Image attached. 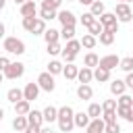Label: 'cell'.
<instances>
[{
  "mask_svg": "<svg viewBox=\"0 0 133 133\" xmlns=\"http://www.w3.org/2000/svg\"><path fill=\"white\" fill-rule=\"evenodd\" d=\"M42 131V127H37V125H27V129H25V133H39Z\"/></svg>",
  "mask_w": 133,
  "mask_h": 133,
  "instance_id": "47",
  "label": "cell"
},
{
  "mask_svg": "<svg viewBox=\"0 0 133 133\" xmlns=\"http://www.w3.org/2000/svg\"><path fill=\"white\" fill-rule=\"evenodd\" d=\"M58 17V12L54 10V8H44L42 6V10H39V19H44V21H52V19H56Z\"/></svg>",
  "mask_w": 133,
  "mask_h": 133,
  "instance_id": "31",
  "label": "cell"
},
{
  "mask_svg": "<svg viewBox=\"0 0 133 133\" xmlns=\"http://www.w3.org/2000/svg\"><path fill=\"white\" fill-rule=\"evenodd\" d=\"M15 133H25V131H15Z\"/></svg>",
  "mask_w": 133,
  "mask_h": 133,
  "instance_id": "57",
  "label": "cell"
},
{
  "mask_svg": "<svg viewBox=\"0 0 133 133\" xmlns=\"http://www.w3.org/2000/svg\"><path fill=\"white\" fill-rule=\"evenodd\" d=\"M60 37H62L64 42H69V39H75V27L62 25V29H60Z\"/></svg>",
  "mask_w": 133,
  "mask_h": 133,
  "instance_id": "32",
  "label": "cell"
},
{
  "mask_svg": "<svg viewBox=\"0 0 133 133\" xmlns=\"http://www.w3.org/2000/svg\"><path fill=\"white\" fill-rule=\"evenodd\" d=\"M33 2H42V0H33Z\"/></svg>",
  "mask_w": 133,
  "mask_h": 133,
  "instance_id": "59",
  "label": "cell"
},
{
  "mask_svg": "<svg viewBox=\"0 0 133 133\" xmlns=\"http://www.w3.org/2000/svg\"><path fill=\"white\" fill-rule=\"evenodd\" d=\"M60 4H62V0H42V6H44V8H54V10H58Z\"/></svg>",
  "mask_w": 133,
  "mask_h": 133,
  "instance_id": "40",
  "label": "cell"
},
{
  "mask_svg": "<svg viewBox=\"0 0 133 133\" xmlns=\"http://www.w3.org/2000/svg\"><path fill=\"white\" fill-rule=\"evenodd\" d=\"M6 100H8L10 104L21 102V100H23V89H19V87H10V89L6 91Z\"/></svg>",
  "mask_w": 133,
  "mask_h": 133,
  "instance_id": "15",
  "label": "cell"
},
{
  "mask_svg": "<svg viewBox=\"0 0 133 133\" xmlns=\"http://www.w3.org/2000/svg\"><path fill=\"white\" fill-rule=\"evenodd\" d=\"M114 37H116V33H110V31H106V29L98 35V39H100V44H102V46H110V44L114 42Z\"/></svg>",
  "mask_w": 133,
  "mask_h": 133,
  "instance_id": "26",
  "label": "cell"
},
{
  "mask_svg": "<svg viewBox=\"0 0 133 133\" xmlns=\"http://www.w3.org/2000/svg\"><path fill=\"white\" fill-rule=\"evenodd\" d=\"M42 114H44V123H54V121L58 118V108H54V106H46V108L42 110Z\"/></svg>",
  "mask_w": 133,
  "mask_h": 133,
  "instance_id": "17",
  "label": "cell"
},
{
  "mask_svg": "<svg viewBox=\"0 0 133 133\" xmlns=\"http://www.w3.org/2000/svg\"><path fill=\"white\" fill-rule=\"evenodd\" d=\"M2 118H4V110L0 108V123H2Z\"/></svg>",
  "mask_w": 133,
  "mask_h": 133,
  "instance_id": "52",
  "label": "cell"
},
{
  "mask_svg": "<svg viewBox=\"0 0 133 133\" xmlns=\"http://www.w3.org/2000/svg\"><path fill=\"white\" fill-rule=\"evenodd\" d=\"M94 79L100 81V83H104V81L110 79V71H106V69H102V66H96V71H94Z\"/></svg>",
  "mask_w": 133,
  "mask_h": 133,
  "instance_id": "24",
  "label": "cell"
},
{
  "mask_svg": "<svg viewBox=\"0 0 133 133\" xmlns=\"http://www.w3.org/2000/svg\"><path fill=\"white\" fill-rule=\"evenodd\" d=\"M35 19H37V17H23V29H27V31L31 33V29H33V23H35Z\"/></svg>",
  "mask_w": 133,
  "mask_h": 133,
  "instance_id": "42",
  "label": "cell"
},
{
  "mask_svg": "<svg viewBox=\"0 0 133 133\" xmlns=\"http://www.w3.org/2000/svg\"><path fill=\"white\" fill-rule=\"evenodd\" d=\"M131 110H133V108H127V106H118V108H116V114H118V116H123V118L127 121V118L131 116Z\"/></svg>",
  "mask_w": 133,
  "mask_h": 133,
  "instance_id": "43",
  "label": "cell"
},
{
  "mask_svg": "<svg viewBox=\"0 0 133 133\" xmlns=\"http://www.w3.org/2000/svg\"><path fill=\"white\" fill-rule=\"evenodd\" d=\"M96 44H98V37H96V35H91V33H85V35L81 37V46H83V48H87V50L96 48Z\"/></svg>",
  "mask_w": 133,
  "mask_h": 133,
  "instance_id": "22",
  "label": "cell"
},
{
  "mask_svg": "<svg viewBox=\"0 0 133 133\" xmlns=\"http://www.w3.org/2000/svg\"><path fill=\"white\" fill-rule=\"evenodd\" d=\"M87 29H89V33H91V35H96V37H98V35L104 31V25L100 23V19H96V21H94V23H91Z\"/></svg>",
  "mask_w": 133,
  "mask_h": 133,
  "instance_id": "35",
  "label": "cell"
},
{
  "mask_svg": "<svg viewBox=\"0 0 133 133\" xmlns=\"http://www.w3.org/2000/svg\"><path fill=\"white\" fill-rule=\"evenodd\" d=\"M118 64H121V58H118L116 54H106V56H102L100 62H98V66H102V69H106V71L118 69Z\"/></svg>",
  "mask_w": 133,
  "mask_h": 133,
  "instance_id": "6",
  "label": "cell"
},
{
  "mask_svg": "<svg viewBox=\"0 0 133 133\" xmlns=\"http://www.w3.org/2000/svg\"><path fill=\"white\" fill-rule=\"evenodd\" d=\"M89 114L87 112H75V127H81V129H85L87 125H89Z\"/></svg>",
  "mask_w": 133,
  "mask_h": 133,
  "instance_id": "20",
  "label": "cell"
},
{
  "mask_svg": "<svg viewBox=\"0 0 133 133\" xmlns=\"http://www.w3.org/2000/svg\"><path fill=\"white\" fill-rule=\"evenodd\" d=\"M127 121H129V123H133V110H131V116H129Z\"/></svg>",
  "mask_w": 133,
  "mask_h": 133,
  "instance_id": "54",
  "label": "cell"
},
{
  "mask_svg": "<svg viewBox=\"0 0 133 133\" xmlns=\"http://www.w3.org/2000/svg\"><path fill=\"white\" fill-rule=\"evenodd\" d=\"M8 64H10V58H8V56H0V71H2V73L6 71Z\"/></svg>",
  "mask_w": 133,
  "mask_h": 133,
  "instance_id": "46",
  "label": "cell"
},
{
  "mask_svg": "<svg viewBox=\"0 0 133 133\" xmlns=\"http://www.w3.org/2000/svg\"><path fill=\"white\" fill-rule=\"evenodd\" d=\"M29 110H31V102L29 100H21V102H17L15 104V114H23V116H27L29 114Z\"/></svg>",
  "mask_w": 133,
  "mask_h": 133,
  "instance_id": "16",
  "label": "cell"
},
{
  "mask_svg": "<svg viewBox=\"0 0 133 133\" xmlns=\"http://www.w3.org/2000/svg\"><path fill=\"white\" fill-rule=\"evenodd\" d=\"M60 52H62V48H60V44H58V42L48 44V54H50V56H56V54H60Z\"/></svg>",
  "mask_w": 133,
  "mask_h": 133,
  "instance_id": "41",
  "label": "cell"
},
{
  "mask_svg": "<svg viewBox=\"0 0 133 133\" xmlns=\"http://www.w3.org/2000/svg\"><path fill=\"white\" fill-rule=\"evenodd\" d=\"M125 83H127V87H131V89H133V71H131V73H127Z\"/></svg>",
  "mask_w": 133,
  "mask_h": 133,
  "instance_id": "48",
  "label": "cell"
},
{
  "mask_svg": "<svg viewBox=\"0 0 133 133\" xmlns=\"http://www.w3.org/2000/svg\"><path fill=\"white\" fill-rule=\"evenodd\" d=\"M58 129L62 133H71L75 127V110L71 106H60L58 108Z\"/></svg>",
  "mask_w": 133,
  "mask_h": 133,
  "instance_id": "1",
  "label": "cell"
},
{
  "mask_svg": "<svg viewBox=\"0 0 133 133\" xmlns=\"http://www.w3.org/2000/svg\"><path fill=\"white\" fill-rule=\"evenodd\" d=\"M114 15H116L118 23H129L133 19V10H131V6L127 2H118L116 8H114Z\"/></svg>",
  "mask_w": 133,
  "mask_h": 133,
  "instance_id": "3",
  "label": "cell"
},
{
  "mask_svg": "<svg viewBox=\"0 0 133 133\" xmlns=\"http://www.w3.org/2000/svg\"><path fill=\"white\" fill-rule=\"evenodd\" d=\"M131 96H133V94H131Z\"/></svg>",
  "mask_w": 133,
  "mask_h": 133,
  "instance_id": "63",
  "label": "cell"
},
{
  "mask_svg": "<svg viewBox=\"0 0 133 133\" xmlns=\"http://www.w3.org/2000/svg\"><path fill=\"white\" fill-rule=\"evenodd\" d=\"M62 75H64L66 81H73V79H77V75H79V66H75L73 62H66L64 69H62Z\"/></svg>",
  "mask_w": 133,
  "mask_h": 133,
  "instance_id": "11",
  "label": "cell"
},
{
  "mask_svg": "<svg viewBox=\"0 0 133 133\" xmlns=\"http://www.w3.org/2000/svg\"><path fill=\"white\" fill-rule=\"evenodd\" d=\"M37 85H39V89H44V91H54V87H56V83H54V75L52 73H39L37 75Z\"/></svg>",
  "mask_w": 133,
  "mask_h": 133,
  "instance_id": "4",
  "label": "cell"
},
{
  "mask_svg": "<svg viewBox=\"0 0 133 133\" xmlns=\"http://www.w3.org/2000/svg\"><path fill=\"white\" fill-rule=\"evenodd\" d=\"M60 54H62V60H64V62H73V60H75V56H77V54H73V52H66L64 48H62V52H60Z\"/></svg>",
  "mask_w": 133,
  "mask_h": 133,
  "instance_id": "45",
  "label": "cell"
},
{
  "mask_svg": "<svg viewBox=\"0 0 133 133\" xmlns=\"http://www.w3.org/2000/svg\"><path fill=\"white\" fill-rule=\"evenodd\" d=\"M116 108H118V102H116V100H104V102H102V110H112V112H116Z\"/></svg>",
  "mask_w": 133,
  "mask_h": 133,
  "instance_id": "38",
  "label": "cell"
},
{
  "mask_svg": "<svg viewBox=\"0 0 133 133\" xmlns=\"http://www.w3.org/2000/svg\"><path fill=\"white\" fill-rule=\"evenodd\" d=\"M27 121H29V125H37V127H42L44 125V114H42V110H29V114H27Z\"/></svg>",
  "mask_w": 133,
  "mask_h": 133,
  "instance_id": "14",
  "label": "cell"
},
{
  "mask_svg": "<svg viewBox=\"0 0 133 133\" xmlns=\"http://www.w3.org/2000/svg\"><path fill=\"white\" fill-rule=\"evenodd\" d=\"M4 31H6V29H4V23H0V39L4 37Z\"/></svg>",
  "mask_w": 133,
  "mask_h": 133,
  "instance_id": "50",
  "label": "cell"
},
{
  "mask_svg": "<svg viewBox=\"0 0 133 133\" xmlns=\"http://www.w3.org/2000/svg\"><path fill=\"white\" fill-rule=\"evenodd\" d=\"M118 106H127V108H133V96H129V94H123V96H118Z\"/></svg>",
  "mask_w": 133,
  "mask_h": 133,
  "instance_id": "36",
  "label": "cell"
},
{
  "mask_svg": "<svg viewBox=\"0 0 133 133\" xmlns=\"http://www.w3.org/2000/svg\"><path fill=\"white\" fill-rule=\"evenodd\" d=\"M81 48H83V46H81V39H69L66 46H64V50H66V52H73V54H79Z\"/></svg>",
  "mask_w": 133,
  "mask_h": 133,
  "instance_id": "30",
  "label": "cell"
},
{
  "mask_svg": "<svg viewBox=\"0 0 133 133\" xmlns=\"http://www.w3.org/2000/svg\"><path fill=\"white\" fill-rule=\"evenodd\" d=\"M62 25H69V27H75V23H77V17H75V12H71V10H58V17H56Z\"/></svg>",
  "mask_w": 133,
  "mask_h": 133,
  "instance_id": "8",
  "label": "cell"
},
{
  "mask_svg": "<svg viewBox=\"0 0 133 133\" xmlns=\"http://www.w3.org/2000/svg\"><path fill=\"white\" fill-rule=\"evenodd\" d=\"M39 133H54V131H52V127H44V125H42V131H39Z\"/></svg>",
  "mask_w": 133,
  "mask_h": 133,
  "instance_id": "49",
  "label": "cell"
},
{
  "mask_svg": "<svg viewBox=\"0 0 133 133\" xmlns=\"http://www.w3.org/2000/svg\"><path fill=\"white\" fill-rule=\"evenodd\" d=\"M44 31H46V21L37 17V19H35V23H33L31 33H33V35H44Z\"/></svg>",
  "mask_w": 133,
  "mask_h": 133,
  "instance_id": "29",
  "label": "cell"
},
{
  "mask_svg": "<svg viewBox=\"0 0 133 133\" xmlns=\"http://www.w3.org/2000/svg\"><path fill=\"white\" fill-rule=\"evenodd\" d=\"M66 2H71V0H66Z\"/></svg>",
  "mask_w": 133,
  "mask_h": 133,
  "instance_id": "61",
  "label": "cell"
},
{
  "mask_svg": "<svg viewBox=\"0 0 133 133\" xmlns=\"http://www.w3.org/2000/svg\"><path fill=\"white\" fill-rule=\"evenodd\" d=\"M104 129H106V123L102 121V116H100V118H91L89 125L85 127L87 133H104Z\"/></svg>",
  "mask_w": 133,
  "mask_h": 133,
  "instance_id": "9",
  "label": "cell"
},
{
  "mask_svg": "<svg viewBox=\"0 0 133 133\" xmlns=\"http://www.w3.org/2000/svg\"><path fill=\"white\" fill-rule=\"evenodd\" d=\"M27 125H29V121H27V116H23V114H17V116L12 118V129H15V131H25Z\"/></svg>",
  "mask_w": 133,
  "mask_h": 133,
  "instance_id": "18",
  "label": "cell"
},
{
  "mask_svg": "<svg viewBox=\"0 0 133 133\" xmlns=\"http://www.w3.org/2000/svg\"><path fill=\"white\" fill-rule=\"evenodd\" d=\"M77 79H79L81 83H91V79H94V71H91L89 66H83V69H79Z\"/></svg>",
  "mask_w": 133,
  "mask_h": 133,
  "instance_id": "19",
  "label": "cell"
},
{
  "mask_svg": "<svg viewBox=\"0 0 133 133\" xmlns=\"http://www.w3.org/2000/svg\"><path fill=\"white\" fill-rule=\"evenodd\" d=\"M62 69H64V64L58 62V60H50L48 62V73H52V75H60Z\"/></svg>",
  "mask_w": 133,
  "mask_h": 133,
  "instance_id": "33",
  "label": "cell"
},
{
  "mask_svg": "<svg viewBox=\"0 0 133 133\" xmlns=\"http://www.w3.org/2000/svg\"><path fill=\"white\" fill-rule=\"evenodd\" d=\"M87 114H89V118H100V114H102V104L91 102V104L87 106Z\"/></svg>",
  "mask_w": 133,
  "mask_h": 133,
  "instance_id": "27",
  "label": "cell"
},
{
  "mask_svg": "<svg viewBox=\"0 0 133 133\" xmlns=\"http://www.w3.org/2000/svg\"><path fill=\"white\" fill-rule=\"evenodd\" d=\"M4 4H6V0H0V8H4Z\"/></svg>",
  "mask_w": 133,
  "mask_h": 133,
  "instance_id": "55",
  "label": "cell"
},
{
  "mask_svg": "<svg viewBox=\"0 0 133 133\" xmlns=\"http://www.w3.org/2000/svg\"><path fill=\"white\" fill-rule=\"evenodd\" d=\"M27 0H15V4H25Z\"/></svg>",
  "mask_w": 133,
  "mask_h": 133,
  "instance_id": "53",
  "label": "cell"
},
{
  "mask_svg": "<svg viewBox=\"0 0 133 133\" xmlns=\"http://www.w3.org/2000/svg\"><path fill=\"white\" fill-rule=\"evenodd\" d=\"M102 121H104V123H116V112H112V110H102Z\"/></svg>",
  "mask_w": 133,
  "mask_h": 133,
  "instance_id": "39",
  "label": "cell"
},
{
  "mask_svg": "<svg viewBox=\"0 0 133 133\" xmlns=\"http://www.w3.org/2000/svg\"><path fill=\"white\" fill-rule=\"evenodd\" d=\"M91 96H94V89H91L89 83H81L77 87V98L79 100H91Z\"/></svg>",
  "mask_w": 133,
  "mask_h": 133,
  "instance_id": "13",
  "label": "cell"
},
{
  "mask_svg": "<svg viewBox=\"0 0 133 133\" xmlns=\"http://www.w3.org/2000/svg\"><path fill=\"white\" fill-rule=\"evenodd\" d=\"M23 73H25V64L23 62H10L6 66V71H4V77L6 79H19V77H23Z\"/></svg>",
  "mask_w": 133,
  "mask_h": 133,
  "instance_id": "5",
  "label": "cell"
},
{
  "mask_svg": "<svg viewBox=\"0 0 133 133\" xmlns=\"http://www.w3.org/2000/svg\"><path fill=\"white\" fill-rule=\"evenodd\" d=\"M98 19H100V23H102L104 27H108V25H112V23H116V21H118L114 12H104V15H100Z\"/></svg>",
  "mask_w": 133,
  "mask_h": 133,
  "instance_id": "28",
  "label": "cell"
},
{
  "mask_svg": "<svg viewBox=\"0 0 133 133\" xmlns=\"http://www.w3.org/2000/svg\"><path fill=\"white\" fill-rule=\"evenodd\" d=\"M44 39H46V44H52V42H58L60 39V31H56V29H46L44 31Z\"/></svg>",
  "mask_w": 133,
  "mask_h": 133,
  "instance_id": "25",
  "label": "cell"
},
{
  "mask_svg": "<svg viewBox=\"0 0 133 133\" xmlns=\"http://www.w3.org/2000/svg\"><path fill=\"white\" fill-rule=\"evenodd\" d=\"M77 2H81V4H85V6H91L94 0H77Z\"/></svg>",
  "mask_w": 133,
  "mask_h": 133,
  "instance_id": "51",
  "label": "cell"
},
{
  "mask_svg": "<svg viewBox=\"0 0 133 133\" xmlns=\"http://www.w3.org/2000/svg\"><path fill=\"white\" fill-rule=\"evenodd\" d=\"M118 69L125 71V73H131V71H133V56H125V58H121Z\"/></svg>",
  "mask_w": 133,
  "mask_h": 133,
  "instance_id": "34",
  "label": "cell"
},
{
  "mask_svg": "<svg viewBox=\"0 0 133 133\" xmlns=\"http://www.w3.org/2000/svg\"><path fill=\"white\" fill-rule=\"evenodd\" d=\"M89 12H91L94 17H100V15H104V12H106V6H104V2H102V0H94V2H91V6H89Z\"/></svg>",
  "mask_w": 133,
  "mask_h": 133,
  "instance_id": "21",
  "label": "cell"
},
{
  "mask_svg": "<svg viewBox=\"0 0 133 133\" xmlns=\"http://www.w3.org/2000/svg\"><path fill=\"white\" fill-rule=\"evenodd\" d=\"M37 12V4L33 0H27L25 4H21V17H35Z\"/></svg>",
  "mask_w": 133,
  "mask_h": 133,
  "instance_id": "10",
  "label": "cell"
},
{
  "mask_svg": "<svg viewBox=\"0 0 133 133\" xmlns=\"http://www.w3.org/2000/svg\"><path fill=\"white\" fill-rule=\"evenodd\" d=\"M104 133H121V125L118 123H106Z\"/></svg>",
  "mask_w": 133,
  "mask_h": 133,
  "instance_id": "44",
  "label": "cell"
},
{
  "mask_svg": "<svg viewBox=\"0 0 133 133\" xmlns=\"http://www.w3.org/2000/svg\"><path fill=\"white\" fill-rule=\"evenodd\" d=\"M2 48H4L8 54H17V56L25 54V44H23L19 37H4V42H2Z\"/></svg>",
  "mask_w": 133,
  "mask_h": 133,
  "instance_id": "2",
  "label": "cell"
},
{
  "mask_svg": "<svg viewBox=\"0 0 133 133\" xmlns=\"http://www.w3.org/2000/svg\"><path fill=\"white\" fill-rule=\"evenodd\" d=\"M125 89H127V83H125L123 79H114V81H110V94H112V96H123Z\"/></svg>",
  "mask_w": 133,
  "mask_h": 133,
  "instance_id": "12",
  "label": "cell"
},
{
  "mask_svg": "<svg viewBox=\"0 0 133 133\" xmlns=\"http://www.w3.org/2000/svg\"><path fill=\"white\" fill-rule=\"evenodd\" d=\"M127 2H133V0H127Z\"/></svg>",
  "mask_w": 133,
  "mask_h": 133,
  "instance_id": "60",
  "label": "cell"
},
{
  "mask_svg": "<svg viewBox=\"0 0 133 133\" xmlns=\"http://www.w3.org/2000/svg\"><path fill=\"white\" fill-rule=\"evenodd\" d=\"M118 2H127V0H118Z\"/></svg>",
  "mask_w": 133,
  "mask_h": 133,
  "instance_id": "58",
  "label": "cell"
},
{
  "mask_svg": "<svg viewBox=\"0 0 133 133\" xmlns=\"http://www.w3.org/2000/svg\"><path fill=\"white\" fill-rule=\"evenodd\" d=\"M2 79H4V73H2V71H0V83H2Z\"/></svg>",
  "mask_w": 133,
  "mask_h": 133,
  "instance_id": "56",
  "label": "cell"
},
{
  "mask_svg": "<svg viewBox=\"0 0 133 133\" xmlns=\"http://www.w3.org/2000/svg\"><path fill=\"white\" fill-rule=\"evenodd\" d=\"M37 96H39V85H37V81L33 83H27L25 85V89H23V98L25 100H29V102H33V100H37Z\"/></svg>",
  "mask_w": 133,
  "mask_h": 133,
  "instance_id": "7",
  "label": "cell"
},
{
  "mask_svg": "<svg viewBox=\"0 0 133 133\" xmlns=\"http://www.w3.org/2000/svg\"><path fill=\"white\" fill-rule=\"evenodd\" d=\"M96 19H98V17H94L91 12H83L79 21H81V25H83V27H89V25H91V23H94Z\"/></svg>",
  "mask_w": 133,
  "mask_h": 133,
  "instance_id": "37",
  "label": "cell"
},
{
  "mask_svg": "<svg viewBox=\"0 0 133 133\" xmlns=\"http://www.w3.org/2000/svg\"><path fill=\"white\" fill-rule=\"evenodd\" d=\"M98 62H100V56H98L96 52H87V54H85V58H83V64H85V66H89V69L98 66Z\"/></svg>",
  "mask_w": 133,
  "mask_h": 133,
  "instance_id": "23",
  "label": "cell"
},
{
  "mask_svg": "<svg viewBox=\"0 0 133 133\" xmlns=\"http://www.w3.org/2000/svg\"><path fill=\"white\" fill-rule=\"evenodd\" d=\"M131 10H133V8H131Z\"/></svg>",
  "mask_w": 133,
  "mask_h": 133,
  "instance_id": "62",
  "label": "cell"
}]
</instances>
